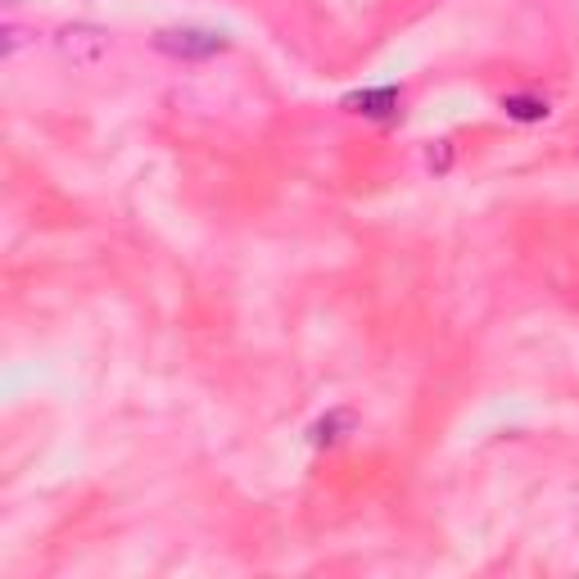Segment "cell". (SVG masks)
<instances>
[{
  "mask_svg": "<svg viewBox=\"0 0 579 579\" xmlns=\"http://www.w3.org/2000/svg\"><path fill=\"white\" fill-rule=\"evenodd\" d=\"M231 46V41L222 36V32H214V28H163V32H154V51H163V55H173V59H214V55H222Z\"/></svg>",
  "mask_w": 579,
  "mask_h": 579,
  "instance_id": "6da1fadb",
  "label": "cell"
},
{
  "mask_svg": "<svg viewBox=\"0 0 579 579\" xmlns=\"http://www.w3.org/2000/svg\"><path fill=\"white\" fill-rule=\"evenodd\" d=\"M398 105H403V87H394V81H385V87H367V91H349L340 100L345 113H358V118H371V122L398 118Z\"/></svg>",
  "mask_w": 579,
  "mask_h": 579,
  "instance_id": "7a4b0ae2",
  "label": "cell"
},
{
  "mask_svg": "<svg viewBox=\"0 0 579 579\" xmlns=\"http://www.w3.org/2000/svg\"><path fill=\"white\" fill-rule=\"evenodd\" d=\"M426 168H430L435 177H448V168H452V141H435V145L426 150Z\"/></svg>",
  "mask_w": 579,
  "mask_h": 579,
  "instance_id": "5b68a950",
  "label": "cell"
},
{
  "mask_svg": "<svg viewBox=\"0 0 579 579\" xmlns=\"http://www.w3.org/2000/svg\"><path fill=\"white\" fill-rule=\"evenodd\" d=\"M345 430H353V417H349V412H330V417H321L308 435H313L317 448H330V444H340V439H345Z\"/></svg>",
  "mask_w": 579,
  "mask_h": 579,
  "instance_id": "277c9868",
  "label": "cell"
},
{
  "mask_svg": "<svg viewBox=\"0 0 579 579\" xmlns=\"http://www.w3.org/2000/svg\"><path fill=\"white\" fill-rule=\"evenodd\" d=\"M503 113L512 122H544L553 113V105L544 96H534V91H512V96H503Z\"/></svg>",
  "mask_w": 579,
  "mask_h": 579,
  "instance_id": "3957f363",
  "label": "cell"
}]
</instances>
